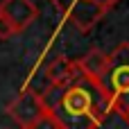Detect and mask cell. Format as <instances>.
Listing matches in <instances>:
<instances>
[{"label":"cell","instance_id":"cell-1","mask_svg":"<svg viewBox=\"0 0 129 129\" xmlns=\"http://www.w3.org/2000/svg\"><path fill=\"white\" fill-rule=\"evenodd\" d=\"M41 100L59 129H100L113 111L107 88L84 75L61 88L48 86Z\"/></svg>","mask_w":129,"mask_h":129},{"label":"cell","instance_id":"cell-2","mask_svg":"<svg viewBox=\"0 0 129 129\" xmlns=\"http://www.w3.org/2000/svg\"><path fill=\"white\" fill-rule=\"evenodd\" d=\"M66 20L75 25L77 32H91L120 0H48Z\"/></svg>","mask_w":129,"mask_h":129},{"label":"cell","instance_id":"cell-3","mask_svg":"<svg viewBox=\"0 0 129 129\" xmlns=\"http://www.w3.org/2000/svg\"><path fill=\"white\" fill-rule=\"evenodd\" d=\"M48 111H45V104L41 100V95L32 88H25L16 100H11L7 104V116L18 122L23 129H27L29 125H34L39 118H43Z\"/></svg>","mask_w":129,"mask_h":129},{"label":"cell","instance_id":"cell-4","mask_svg":"<svg viewBox=\"0 0 129 129\" xmlns=\"http://www.w3.org/2000/svg\"><path fill=\"white\" fill-rule=\"evenodd\" d=\"M102 86L107 88L109 95L129 91V43L122 41L118 43L111 54H109V68H107V77L102 82Z\"/></svg>","mask_w":129,"mask_h":129},{"label":"cell","instance_id":"cell-5","mask_svg":"<svg viewBox=\"0 0 129 129\" xmlns=\"http://www.w3.org/2000/svg\"><path fill=\"white\" fill-rule=\"evenodd\" d=\"M0 16L20 34L36 20L39 9L32 0H0Z\"/></svg>","mask_w":129,"mask_h":129},{"label":"cell","instance_id":"cell-6","mask_svg":"<svg viewBox=\"0 0 129 129\" xmlns=\"http://www.w3.org/2000/svg\"><path fill=\"white\" fill-rule=\"evenodd\" d=\"M79 77H82V70H79L77 61H73V59H68V57H57V59H52V61L48 63V68H45V79H48V84H50V86H57V88L68 86V84L77 82Z\"/></svg>","mask_w":129,"mask_h":129},{"label":"cell","instance_id":"cell-7","mask_svg":"<svg viewBox=\"0 0 129 129\" xmlns=\"http://www.w3.org/2000/svg\"><path fill=\"white\" fill-rule=\"evenodd\" d=\"M77 66H79V70H82L84 77L102 84L104 77H107V68H109V54L102 52V50H98V48H93L82 59H77Z\"/></svg>","mask_w":129,"mask_h":129},{"label":"cell","instance_id":"cell-8","mask_svg":"<svg viewBox=\"0 0 129 129\" xmlns=\"http://www.w3.org/2000/svg\"><path fill=\"white\" fill-rule=\"evenodd\" d=\"M111 109L122 120H129V91H120L111 95Z\"/></svg>","mask_w":129,"mask_h":129},{"label":"cell","instance_id":"cell-9","mask_svg":"<svg viewBox=\"0 0 129 129\" xmlns=\"http://www.w3.org/2000/svg\"><path fill=\"white\" fill-rule=\"evenodd\" d=\"M27 129H59V125L52 120V116H50V113H45L43 118H39L34 125H29Z\"/></svg>","mask_w":129,"mask_h":129},{"label":"cell","instance_id":"cell-10","mask_svg":"<svg viewBox=\"0 0 129 129\" xmlns=\"http://www.w3.org/2000/svg\"><path fill=\"white\" fill-rule=\"evenodd\" d=\"M16 36V29L0 16V41H9V39H14Z\"/></svg>","mask_w":129,"mask_h":129},{"label":"cell","instance_id":"cell-11","mask_svg":"<svg viewBox=\"0 0 129 129\" xmlns=\"http://www.w3.org/2000/svg\"><path fill=\"white\" fill-rule=\"evenodd\" d=\"M127 125H129V120H127Z\"/></svg>","mask_w":129,"mask_h":129}]
</instances>
